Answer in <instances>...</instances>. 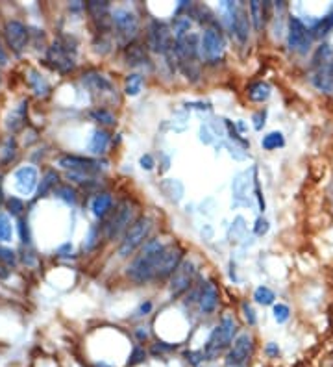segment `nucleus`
Listing matches in <instances>:
<instances>
[{"label":"nucleus","mask_w":333,"mask_h":367,"mask_svg":"<svg viewBox=\"0 0 333 367\" xmlns=\"http://www.w3.org/2000/svg\"><path fill=\"white\" fill-rule=\"evenodd\" d=\"M163 247L165 245L161 243V241H158V239L146 241L139 256L135 258L132 265L128 267V276H130L132 280L139 282V284L156 280V262H158Z\"/></svg>","instance_id":"1"},{"label":"nucleus","mask_w":333,"mask_h":367,"mask_svg":"<svg viewBox=\"0 0 333 367\" xmlns=\"http://www.w3.org/2000/svg\"><path fill=\"white\" fill-rule=\"evenodd\" d=\"M237 324L231 318H225L220 323L213 329V332L207 337L204 355L206 360H215L218 355H222L226 349H230L231 343L236 342Z\"/></svg>","instance_id":"2"},{"label":"nucleus","mask_w":333,"mask_h":367,"mask_svg":"<svg viewBox=\"0 0 333 367\" xmlns=\"http://www.w3.org/2000/svg\"><path fill=\"white\" fill-rule=\"evenodd\" d=\"M311 82L317 89L324 93H333V49L330 45H322L313 56Z\"/></svg>","instance_id":"3"},{"label":"nucleus","mask_w":333,"mask_h":367,"mask_svg":"<svg viewBox=\"0 0 333 367\" xmlns=\"http://www.w3.org/2000/svg\"><path fill=\"white\" fill-rule=\"evenodd\" d=\"M58 166L63 167L67 171V177L74 180V182L84 184L87 180H91L95 175L102 171V164L100 159H93V158H84V156H61L58 159Z\"/></svg>","instance_id":"4"},{"label":"nucleus","mask_w":333,"mask_h":367,"mask_svg":"<svg viewBox=\"0 0 333 367\" xmlns=\"http://www.w3.org/2000/svg\"><path fill=\"white\" fill-rule=\"evenodd\" d=\"M74 54H76V43L69 37H60L47 50V63L58 73H71L76 65Z\"/></svg>","instance_id":"5"},{"label":"nucleus","mask_w":333,"mask_h":367,"mask_svg":"<svg viewBox=\"0 0 333 367\" xmlns=\"http://www.w3.org/2000/svg\"><path fill=\"white\" fill-rule=\"evenodd\" d=\"M152 230V219L150 217H139L132 223V227L128 228L124 234V239L121 241L119 247V254L122 258L130 256L133 252L139 249L141 245L146 243V239L150 236Z\"/></svg>","instance_id":"6"},{"label":"nucleus","mask_w":333,"mask_h":367,"mask_svg":"<svg viewBox=\"0 0 333 367\" xmlns=\"http://www.w3.org/2000/svg\"><path fill=\"white\" fill-rule=\"evenodd\" d=\"M111 19H113V30H115L117 41L122 47H130L133 39L139 34V21L135 17V13L124 10V8H119L111 13Z\"/></svg>","instance_id":"7"},{"label":"nucleus","mask_w":333,"mask_h":367,"mask_svg":"<svg viewBox=\"0 0 333 367\" xmlns=\"http://www.w3.org/2000/svg\"><path fill=\"white\" fill-rule=\"evenodd\" d=\"M133 223V204L130 201H122L117 204L115 212L104 225V234L108 239L119 238L124 230L132 227Z\"/></svg>","instance_id":"8"},{"label":"nucleus","mask_w":333,"mask_h":367,"mask_svg":"<svg viewBox=\"0 0 333 367\" xmlns=\"http://www.w3.org/2000/svg\"><path fill=\"white\" fill-rule=\"evenodd\" d=\"M183 262V251L180 245H165L163 251L156 262V280H163L167 276H172L178 265Z\"/></svg>","instance_id":"9"},{"label":"nucleus","mask_w":333,"mask_h":367,"mask_svg":"<svg viewBox=\"0 0 333 367\" xmlns=\"http://www.w3.org/2000/svg\"><path fill=\"white\" fill-rule=\"evenodd\" d=\"M311 41H313V34H311L308 26L303 25L298 17L289 19V32H287V45H289V49L292 52L303 54L311 47Z\"/></svg>","instance_id":"10"},{"label":"nucleus","mask_w":333,"mask_h":367,"mask_svg":"<svg viewBox=\"0 0 333 367\" xmlns=\"http://www.w3.org/2000/svg\"><path fill=\"white\" fill-rule=\"evenodd\" d=\"M225 36H222V32L215 28V26L206 28L204 34H202V37H200V50H202V56H204L207 61L220 60V56L225 52Z\"/></svg>","instance_id":"11"},{"label":"nucleus","mask_w":333,"mask_h":367,"mask_svg":"<svg viewBox=\"0 0 333 367\" xmlns=\"http://www.w3.org/2000/svg\"><path fill=\"white\" fill-rule=\"evenodd\" d=\"M146 45L152 52H159L163 54L167 50H170L174 47V41L170 37V30L167 28L165 23H159V21H152L150 26H148V34H146Z\"/></svg>","instance_id":"12"},{"label":"nucleus","mask_w":333,"mask_h":367,"mask_svg":"<svg viewBox=\"0 0 333 367\" xmlns=\"http://www.w3.org/2000/svg\"><path fill=\"white\" fill-rule=\"evenodd\" d=\"M254 353V340L250 334H241L231 343V347L226 353V364L230 367L244 366Z\"/></svg>","instance_id":"13"},{"label":"nucleus","mask_w":333,"mask_h":367,"mask_svg":"<svg viewBox=\"0 0 333 367\" xmlns=\"http://www.w3.org/2000/svg\"><path fill=\"white\" fill-rule=\"evenodd\" d=\"M194 275H196L194 263L191 262V260H183V262L178 265V269L170 276V295H172V297H180L182 293H185V291L191 288V284H193Z\"/></svg>","instance_id":"14"},{"label":"nucleus","mask_w":333,"mask_h":367,"mask_svg":"<svg viewBox=\"0 0 333 367\" xmlns=\"http://www.w3.org/2000/svg\"><path fill=\"white\" fill-rule=\"evenodd\" d=\"M4 37H6L10 49L15 54H21L28 43V28L19 21H8L6 26H4Z\"/></svg>","instance_id":"15"},{"label":"nucleus","mask_w":333,"mask_h":367,"mask_svg":"<svg viewBox=\"0 0 333 367\" xmlns=\"http://www.w3.org/2000/svg\"><path fill=\"white\" fill-rule=\"evenodd\" d=\"M13 180H15V190L21 193V195H32L37 188V180H39V175H37V169L34 166H25L19 167L15 175H13Z\"/></svg>","instance_id":"16"},{"label":"nucleus","mask_w":333,"mask_h":367,"mask_svg":"<svg viewBox=\"0 0 333 367\" xmlns=\"http://www.w3.org/2000/svg\"><path fill=\"white\" fill-rule=\"evenodd\" d=\"M82 84H84L89 91L98 93V95H109V93H113L111 80L100 73H85L84 76H82Z\"/></svg>","instance_id":"17"},{"label":"nucleus","mask_w":333,"mask_h":367,"mask_svg":"<svg viewBox=\"0 0 333 367\" xmlns=\"http://www.w3.org/2000/svg\"><path fill=\"white\" fill-rule=\"evenodd\" d=\"M230 25H231V30H233V36L237 37V41H239L241 45H246V41H249V37H250L249 13L244 12L242 8H237Z\"/></svg>","instance_id":"18"},{"label":"nucleus","mask_w":333,"mask_h":367,"mask_svg":"<svg viewBox=\"0 0 333 367\" xmlns=\"http://www.w3.org/2000/svg\"><path fill=\"white\" fill-rule=\"evenodd\" d=\"M250 10V19H252V25H254L255 32L263 30V26L268 21L271 15V2H261V0H252L249 4Z\"/></svg>","instance_id":"19"},{"label":"nucleus","mask_w":333,"mask_h":367,"mask_svg":"<svg viewBox=\"0 0 333 367\" xmlns=\"http://www.w3.org/2000/svg\"><path fill=\"white\" fill-rule=\"evenodd\" d=\"M217 306H218V291L211 282H207L206 286H204V289H202V293H200V310L209 315V313H213L217 310Z\"/></svg>","instance_id":"20"},{"label":"nucleus","mask_w":333,"mask_h":367,"mask_svg":"<svg viewBox=\"0 0 333 367\" xmlns=\"http://www.w3.org/2000/svg\"><path fill=\"white\" fill-rule=\"evenodd\" d=\"M25 121H26V100H21L19 106H15V108L12 110V113L8 115V121H6L8 130L17 132L19 129H23Z\"/></svg>","instance_id":"21"},{"label":"nucleus","mask_w":333,"mask_h":367,"mask_svg":"<svg viewBox=\"0 0 333 367\" xmlns=\"http://www.w3.org/2000/svg\"><path fill=\"white\" fill-rule=\"evenodd\" d=\"M124 58H126V63L130 67H137V65H145L148 58H146L145 49L141 45H130L126 47V52H124Z\"/></svg>","instance_id":"22"},{"label":"nucleus","mask_w":333,"mask_h":367,"mask_svg":"<svg viewBox=\"0 0 333 367\" xmlns=\"http://www.w3.org/2000/svg\"><path fill=\"white\" fill-rule=\"evenodd\" d=\"M111 206H113L111 195H109V193H100V195L95 197L91 202L93 215H95V217H104V215L111 210Z\"/></svg>","instance_id":"23"},{"label":"nucleus","mask_w":333,"mask_h":367,"mask_svg":"<svg viewBox=\"0 0 333 367\" xmlns=\"http://www.w3.org/2000/svg\"><path fill=\"white\" fill-rule=\"evenodd\" d=\"M109 145V134L106 130H95L89 141V151L93 154H104Z\"/></svg>","instance_id":"24"},{"label":"nucleus","mask_w":333,"mask_h":367,"mask_svg":"<svg viewBox=\"0 0 333 367\" xmlns=\"http://www.w3.org/2000/svg\"><path fill=\"white\" fill-rule=\"evenodd\" d=\"M271 97V86L265 82H254L249 86V98L254 102H265Z\"/></svg>","instance_id":"25"},{"label":"nucleus","mask_w":333,"mask_h":367,"mask_svg":"<svg viewBox=\"0 0 333 367\" xmlns=\"http://www.w3.org/2000/svg\"><path fill=\"white\" fill-rule=\"evenodd\" d=\"M143 89V76L137 73L128 74L126 82H124V93L128 97H137Z\"/></svg>","instance_id":"26"},{"label":"nucleus","mask_w":333,"mask_h":367,"mask_svg":"<svg viewBox=\"0 0 333 367\" xmlns=\"http://www.w3.org/2000/svg\"><path fill=\"white\" fill-rule=\"evenodd\" d=\"M85 8H87V12H89V15H91L95 21L109 15V2H106V0H89V2L85 4Z\"/></svg>","instance_id":"27"},{"label":"nucleus","mask_w":333,"mask_h":367,"mask_svg":"<svg viewBox=\"0 0 333 367\" xmlns=\"http://www.w3.org/2000/svg\"><path fill=\"white\" fill-rule=\"evenodd\" d=\"M28 80H30V86H32V89L36 91L37 97H45V95L49 93V89H50L49 82L43 78L41 74L37 73V71H30V78Z\"/></svg>","instance_id":"28"},{"label":"nucleus","mask_w":333,"mask_h":367,"mask_svg":"<svg viewBox=\"0 0 333 367\" xmlns=\"http://www.w3.org/2000/svg\"><path fill=\"white\" fill-rule=\"evenodd\" d=\"M333 28V6L332 10L328 12L326 17H322L319 23H317L313 28H311V34H313V37H322V36H326L328 32L332 30Z\"/></svg>","instance_id":"29"},{"label":"nucleus","mask_w":333,"mask_h":367,"mask_svg":"<svg viewBox=\"0 0 333 367\" xmlns=\"http://www.w3.org/2000/svg\"><path fill=\"white\" fill-rule=\"evenodd\" d=\"M261 145L265 151H274V148H279L285 145L284 134L282 132H271V134H266L263 140H261Z\"/></svg>","instance_id":"30"},{"label":"nucleus","mask_w":333,"mask_h":367,"mask_svg":"<svg viewBox=\"0 0 333 367\" xmlns=\"http://www.w3.org/2000/svg\"><path fill=\"white\" fill-rule=\"evenodd\" d=\"M13 225L6 214H0V243L12 241Z\"/></svg>","instance_id":"31"},{"label":"nucleus","mask_w":333,"mask_h":367,"mask_svg":"<svg viewBox=\"0 0 333 367\" xmlns=\"http://www.w3.org/2000/svg\"><path fill=\"white\" fill-rule=\"evenodd\" d=\"M56 184H58V175L54 171H49L45 175V178L41 180V186H39V195L45 197L49 195L50 191H56Z\"/></svg>","instance_id":"32"},{"label":"nucleus","mask_w":333,"mask_h":367,"mask_svg":"<svg viewBox=\"0 0 333 367\" xmlns=\"http://www.w3.org/2000/svg\"><path fill=\"white\" fill-rule=\"evenodd\" d=\"M189 30H191V19H189V15H185V17H176V21H174V39H180V37L191 34Z\"/></svg>","instance_id":"33"},{"label":"nucleus","mask_w":333,"mask_h":367,"mask_svg":"<svg viewBox=\"0 0 333 367\" xmlns=\"http://www.w3.org/2000/svg\"><path fill=\"white\" fill-rule=\"evenodd\" d=\"M254 299H255V302L266 306V304H273L274 299H276V295H274L273 289H268L266 286H260V288L254 291Z\"/></svg>","instance_id":"34"},{"label":"nucleus","mask_w":333,"mask_h":367,"mask_svg":"<svg viewBox=\"0 0 333 367\" xmlns=\"http://www.w3.org/2000/svg\"><path fill=\"white\" fill-rule=\"evenodd\" d=\"M91 117L95 119V121L100 122V124H106V126L115 124V115H113L109 110H104V108H97V110H93Z\"/></svg>","instance_id":"35"},{"label":"nucleus","mask_w":333,"mask_h":367,"mask_svg":"<svg viewBox=\"0 0 333 367\" xmlns=\"http://www.w3.org/2000/svg\"><path fill=\"white\" fill-rule=\"evenodd\" d=\"M180 186V182L178 180H165V182H161V190H163V193L167 197H169L170 201H182V195L183 193H178V191H174V188H178Z\"/></svg>","instance_id":"36"},{"label":"nucleus","mask_w":333,"mask_h":367,"mask_svg":"<svg viewBox=\"0 0 333 367\" xmlns=\"http://www.w3.org/2000/svg\"><path fill=\"white\" fill-rule=\"evenodd\" d=\"M15 148H17L15 140H13L12 135H8L4 143H2V148H0V158H2V162H10V159L15 156Z\"/></svg>","instance_id":"37"},{"label":"nucleus","mask_w":333,"mask_h":367,"mask_svg":"<svg viewBox=\"0 0 333 367\" xmlns=\"http://www.w3.org/2000/svg\"><path fill=\"white\" fill-rule=\"evenodd\" d=\"M54 195L58 197V199H61L63 202H67V204H74V202H76V191H74L71 186H60V188L54 191Z\"/></svg>","instance_id":"38"},{"label":"nucleus","mask_w":333,"mask_h":367,"mask_svg":"<svg viewBox=\"0 0 333 367\" xmlns=\"http://www.w3.org/2000/svg\"><path fill=\"white\" fill-rule=\"evenodd\" d=\"M0 262L4 263V265H15L17 263V256H15V252L12 249H8V247H2L0 245Z\"/></svg>","instance_id":"39"},{"label":"nucleus","mask_w":333,"mask_h":367,"mask_svg":"<svg viewBox=\"0 0 333 367\" xmlns=\"http://www.w3.org/2000/svg\"><path fill=\"white\" fill-rule=\"evenodd\" d=\"M146 360V351L143 347H135L130 355V360H128V367L137 366V364H143Z\"/></svg>","instance_id":"40"},{"label":"nucleus","mask_w":333,"mask_h":367,"mask_svg":"<svg viewBox=\"0 0 333 367\" xmlns=\"http://www.w3.org/2000/svg\"><path fill=\"white\" fill-rule=\"evenodd\" d=\"M274 319L278 321V323H285L289 315H291V310H289V306L287 304H276L274 306Z\"/></svg>","instance_id":"41"},{"label":"nucleus","mask_w":333,"mask_h":367,"mask_svg":"<svg viewBox=\"0 0 333 367\" xmlns=\"http://www.w3.org/2000/svg\"><path fill=\"white\" fill-rule=\"evenodd\" d=\"M185 360H187L191 366L198 367L202 362L206 360V355H204V351H189V353H185Z\"/></svg>","instance_id":"42"},{"label":"nucleus","mask_w":333,"mask_h":367,"mask_svg":"<svg viewBox=\"0 0 333 367\" xmlns=\"http://www.w3.org/2000/svg\"><path fill=\"white\" fill-rule=\"evenodd\" d=\"M176 347L178 345H167V343H156L154 347L150 349V355L158 356V355H163V353H170V351H176Z\"/></svg>","instance_id":"43"},{"label":"nucleus","mask_w":333,"mask_h":367,"mask_svg":"<svg viewBox=\"0 0 333 367\" xmlns=\"http://www.w3.org/2000/svg\"><path fill=\"white\" fill-rule=\"evenodd\" d=\"M8 206H10L12 215H19L23 212V201H19L17 197H12V199L8 201Z\"/></svg>","instance_id":"44"},{"label":"nucleus","mask_w":333,"mask_h":367,"mask_svg":"<svg viewBox=\"0 0 333 367\" xmlns=\"http://www.w3.org/2000/svg\"><path fill=\"white\" fill-rule=\"evenodd\" d=\"M141 167L143 169H146V171H150V169H154V158H152L150 154H145L143 158H141Z\"/></svg>","instance_id":"45"},{"label":"nucleus","mask_w":333,"mask_h":367,"mask_svg":"<svg viewBox=\"0 0 333 367\" xmlns=\"http://www.w3.org/2000/svg\"><path fill=\"white\" fill-rule=\"evenodd\" d=\"M255 234L257 236H261V234H266V230H268V223H266L265 219H257L255 221Z\"/></svg>","instance_id":"46"},{"label":"nucleus","mask_w":333,"mask_h":367,"mask_svg":"<svg viewBox=\"0 0 333 367\" xmlns=\"http://www.w3.org/2000/svg\"><path fill=\"white\" fill-rule=\"evenodd\" d=\"M242 310H244V315H246V319H249V323H250V324H254V323H255L254 310H252V308H250V306L246 304V302H244V304H242Z\"/></svg>","instance_id":"47"},{"label":"nucleus","mask_w":333,"mask_h":367,"mask_svg":"<svg viewBox=\"0 0 333 367\" xmlns=\"http://www.w3.org/2000/svg\"><path fill=\"white\" fill-rule=\"evenodd\" d=\"M265 351H266V355L271 356V358H274V356L279 355V347L276 345V343H268Z\"/></svg>","instance_id":"48"},{"label":"nucleus","mask_w":333,"mask_h":367,"mask_svg":"<svg viewBox=\"0 0 333 367\" xmlns=\"http://www.w3.org/2000/svg\"><path fill=\"white\" fill-rule=\"evenodd\" d=\"M19 228H21V238H23V241H25V243H28L30 239H28V230H26L25 221H21V225H19Z\"/></svg>","instance_id":"49"},{"label":"nucleus","mask_w":333,"mask_h":367,"mask_svg":"<svg viewBox=\"0 0 333 367\" xmlns=\"http://www.w3.org/2000/svg\"><path fill=\"white\" fill-rule=\"evenodd\" d=\"M8 63V52L4 50L2 43H0V65H6Z\"/></svg>","instance_id":"50"},{"label":"nucleus","mask_w":333,"mask_h":367,"mask_svg":"<svg viewBox=\"0 0 333 367\" xmlns=\"http://www.w3.org/2000/svg\"><path fill=\"white\" fill-rule=\"evenodd\" d=\"M10 276V271L6 269V265L0 262V278H8Z\"/></svg>","instance_id":"51"},{"label":"nucleus","mask_w":333,"mask_h":367,"mask_svg":"<svg viewBox=\"0 0 333 367\" xmlns=\"http://www.w3.org/2000/svg\"><path fill=\"white\" fill-rule=\"evenodd\" d=\"M261 117H265V113H257V115H255V119H257V121H255V130H261V126L265 124V122H261Z\"/></svg>","instance_id":"52"},{"label":"nucleus","mask_w":333,"mask_h":367,"mask_svg":"<svg viewBox=\"0 0 333 367\" xmlns=\"http://www.w3.org/2000/svg\"><path fill=\"white\" fill-rule=\"evenodd\" d=\"M137 337H139V340H146V337H148V332H146V331H137Z\"/></svg>","instance_id":"53"},{"label":"nucleus","mask_w":333,"mask_h":367,"mask_svg":"<svg viewBox=\"0 0 333 367\" xmlns=\"http://www.w3.org/2000/svg\"><path fill=\"white\" fill-rule=\"evenodd\" d=\"M97 367H108V366H104V364H98V366Z\"/></svg>","instance_id":"54"},{"label":"nucleus","mask_w":333,"mask_h":367,"mask_svg":"<svg viewBox=\"0 0 333 367\" xmlns=\"http://www.w3.org/2000/svg\"><path fill=\"white\" fill-rule=\"evenodd\" d=\"M239 367H244V366H239Z\"/></svg>","instance_id":"55"}]
</instances>
